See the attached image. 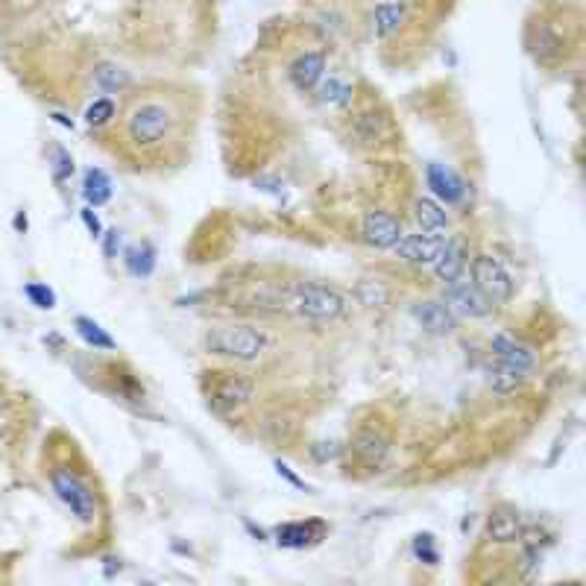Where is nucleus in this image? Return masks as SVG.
Returning a JSON list of instances; mask_svg holds the SVG:
<instances>
[{
  "label": "nucleus",
  "instance_id": "17",
  "mask_svg": "<svg viewBox=\"0 0 586 586\" xmlns=\"http://www.w3.org/2000/svg\"><path fill=\"white\" fill-rule=\"evenodd\" d=\"M431 270H434V276H437L443 284L446 282H455L457 276H464L466 273V249L460 246L457 241H443L440 244V249H437V255L431 258V264H428Z\"/></svg>",
  "mask_w": 586,
  "mask_h": 586
},
{
  "label": "nucleus",
  "instance_id": "4",
  "mask_svg": "<svg viewBox=\"0 0 586 586\" xmlns=\"http://www.w3.org/2000/svg\"><path fill=\"white\" fill-rule=\"evenodd\" d=\"M288 305L303 320L331 322V320H338L343 311H346V299L334 288H326V284L299 282V284H293V291L288 296Z\"/></svg>",
  "mask_w": 586,
  "mask_h": 586
},
{
  "label": "nucleus",
  "instance_id": "30",
  "mask_svg": "<svg viewBox=\"0 0 586 586\" xmlns=\"http://www.w3.org/2000/svg\"><path fill=\"white\" fill-rule=\"evenodd\" d=\"M410 552H414V557L426 566L440 563V552H437V540H434V533H417L414 543H410Z\"/></svg>",
  "mask_w": 586,
  "mask_h": 586
},
{
  "label": "nucleus",
  "instance_id": "28",
  "mask_svg": "<svg viewBox=\"0 0 586 586\" xmlns=\"http://www.w3.org/2000/svg\"><path fill=\"white\" fill-rule=\"evenodd\" d=\"M525 379H528L525 372L507 367V364H502V360H495V367L490 370V388L498 390V393H514V390H519L522 384H525Z\"/></svg>",
  "mask_w": 586,
  "mask_h": 586
},
{
  "label": "nucleus",
  "instance_id": "11",
  "mask_svg": "<svg viewBox=\"0 0 586 586\" xmlns=\"http://www.w3.org/2000/svg\"><path fill=\"white\" fill-rule=\"evenodd\" d=\"M410 314L428 334H452L457 329V314L443 299H419L410 308Z\"/></svg>",
  "mask_w": 586,
  "mask_h": 586
},
{
  "label": "nucleus",
  "instance_id": "34",
  "mask_svg": "<svg viewBox=\"0 0 586 586\" xmlns=\"http://www.w3.org/2000/svg\"><path fill=\"white\" fill-rule=\"evenodd\" d=\"M276 472L284 478V481H291L293 487H299V490H305V481L299 478V476H293V469L288 466V464H282V460H276Z\"/></svg>",
  "mask_w": 586,
  "mask_h": 586
},
{
  "label": "nucleus",
  "instance_id": "13",
  "mask_svg": "<svg viewBox=\"0 0 586 586\" xmlns=\"http://www.w3.org/2000/svg\"><path fill=\"white\" fill-rule=\"evenodd\" d=\"M255 393V384L244 379V376H226L220 379V384L211 393V405H215L220 414H235L244 405H249V399Z\"/></svg>",
  "mask_w": 586,
  "mask_h": 586
},
{
  "label": "nucleus",
  "instance_id": "36",
  "mask_svg": "<svg viewBox=\"0 0 586 586\" xmlns=\"http://www.w3.org/2000/svg\"><path fill=\"white\" fill-rule=\"evenodd\" d=\"M53 120H56V123H62V127H65V130H73V120H71L68 115H62V111H53Z\"/></svg>",
  "mask_w": 586,
  "mask_h": 586
},
{
  "label": "nucleus",
  "instance_id": "18",
  "mask_svg": "<svg viewBox=\"0 0 586 586\" xmlns=\"http://www.w3.org/2000/svg\"><path fill=\"white\" fill-rule=\"evenodd\" d=\"M352 452H355V457H358L367 469H381L384 464H388L390 446H388V440H384L376 428H364V431L355 434Z\"/></svg>",
  "mask_w": 586,
  "mask_h": 586
},
{
  "label": "nucleus",
  "instance_id": "8",
  "mask_svg": "<svg viewBox=\"0 0 586 586\" xmlns=\"http://www.w3.org/2000/svg\"><path fill=\"white\" fill-rule=\"evenodd\" d=\"M446 241V235H434V232H405L399 244L393 246V253L399 261L405 264H431V258L437 255L440 244Z\"/></svg>",
  "mask_w": 586,
  "mask_h": 586
},
{
  "label": "nucleus",
  "instance_id": "5",
  "mask_svg": "<svg viewBox=\"0 0 586 586\" xmlns=\"http://www.w3.org/2000/svg\"><path fill=\"white\" fill-rule=\"evenodd\" d=\"M469 279L490 305H507L510 299H514V291H516L514 276H510L507 267L495 255L478 253L476 258H472Z\"/></svg>",
  "mask_w": 586,
  "mask_h": 586
},
{
  "label": "nucleus",
  "instance_id": "26",
  "mask_svg": "<svg viewBox=\"0 0 586 586\" xmlns=\"http://www.w3.org/2000/svg\"><path fill=\"white\" fill-rule=\"evenodd\" d=\"M73 329H77V334L94 349V352H111V349H118L115 338H111V334L91 317H77L73 320Z\"/></svg>",
  "mask_w": 586,
  "mask_h": 586
},
{
  "label": "nucleus",
  "instance_id": "32",
  "mask_svg": "<svg viewBox=\"0 0 586 586\" xmlns=\"http://www.w3.org/2000/svg\"><path fill=\"white\" fill-rule=\"evenodd\" d=\"M100 241H103V255L109 261H115L118 253H120V229H103Z\"/></svg>",
  "mask_w": 586,
  "mask_h": 586
},
{
  "label": "nucleus",
  "instance_id": "10",
  "mask_svg": "<svg viewBox=\"0 0 586 586\" xmlns=\"http://www.w3.org/2000/svg\"><path fill=\"white\" fill-rule=\"evenodd\" d=\"M279 548H291V552H299V548H311L317 545L322 537H326V522L320 519H303V522H284L276 531H273Z\"/></svg>",
  "mask_w": 586,
  "mask_h": 586
},
{
  "label": "nucleus",
  "instance_id": "14",
  "mask_svg": "<svg viewBox=\"0 0 586 586\" xmlns=\"http://www.w3.org/2000/svg\"><path fill=\"white\" fill-rule=\"evenodd\" d=\"M402 223L390 211H367L364 217V238L376 249H393L402 238Z\"/></svg>",
  "mask_w": 586,
  "mask_h": 586
},
{
  "label": "nucleus",
  "instance_id": "31",
  "mask_svg": "<svg viewBox=\"0 0 586 586\" xmlns=\"http://www.w3.org/2000/svg\"><path fill=\"white\" fill-rule=\"evenodd\" d=\"M73 156L68 153L65 147H56L53 149V179L56 182H68L71 177H73Z\"/></svg>",
  "mask_w": 586,
  "mask_h": 586
},
{
  "label": "nucleus",
  "instance_id": "25",
  "mask_svg": "<svg viewBox=\"0 0 586 586\" xmlns=\"http://www.w3.org/2000/svg\"><path fill=\"white\" fill-rule=\"evenodd\" d=\"M91 80H94L97 89L106 91V94H120L132 85L130 71H123L120 65H115V62H97L94 71H91Z\"/></svg>",
  "mask_w": 586,
  "mask_h": 586
},
{
  "label": "nucleus",
  "instance_id": "35",
  "mask_svg": "<svg viewBox=\"0 0 586 586\" xmlns=\"http://www.w3.org/2000/svg\"><path fill=\"white\" fill-rule=\"evenodd\" d=\"M279 179H267V177H258L255 179V188H261V191H270V194H279Z\"/></svg>",
  "mask_w": 586,
  "mask_h": 586
},
{
  "label": "nucleus",
  "instance_id": "9",
  "mask_svg": "<svg viewBox=\"0 0 586 586\" xmlns=\"http://www.w3.org/2000/svg\"><path fill=\"white\" fill-rule=\"evenodd\" d=\"M563 47H566V39L563 33L554 27V21H537L531 24L528 30V50L531 56L543 62V65H552L560 56H563Z\"/></svg>",
  "mask_w": 586,
  "mask_h": 586
},
{
  "label": "nucleus",
  "instance_id": "1",
  "mask_svg": "<svg viewBox=\"0 0 586 586\" xmlns=\"http://www.w3.org/2000/svg\"><path fill=\"white\" fill-rule=\"evenodd\" d=\"M177 127H179V109L168 97L135 100L127 111V120H123L127 141L135 149H141V153H153V149L165 147L173 139Z\"/></svg>",
  "mask_w": 586,
  "mask_h": 586
},
{
  "label": "nucleus",
  "instance_id": "37",
  "mask_svg": "<svg viewBox=\"0 0 586 586\" xmlns=\"http://www.w3.org/2000/svg\"><path fill=\"white\" fill-rule=\"evenodd\" d=\"M15 229L27 232V215H24V211H18V215H15Z\"/></svg>",
  "mask_w": 586,
  "mask_h": 586
},
{
  "label": "nucleus",
  "instance_id": "27",
  "mask_svg": "<svg viewBox=\"0 0 586 586\" xmlns=\"http://www.w3.org/2000/svg\"><path fill=\"white\" fill-rule=\"evenodd\" d=\"M115 115H118L115 100H111V97H97L94 103L85 106L82 120H85V127H91V130H103V127H109L111 120H115Z\"/></svg>",
  "mask_w": 586,
  "mask_h": 586
},
{
  "label": "nucleus",
  "instance_id": "19",
  "mask_svg": "<svg viewBox=\"0 0 586 586\" xmlns=\"http://www.w3.org/2000/svg\"><path fill=\"white\" fill-rule=\"evenodd\" d=\"M405 15H408V6L402 0H381L376 12H372V33H376V39L388 42L390 35H396L402 30Z\"/></svg>",
  "mask_w": 586,
  "mask_h": 586
},
{
  "label": "nucleus",
  "instance_id": "22",
  "mask_svg": "<svg viewBox=\"0 0 586 586\" xmlns=\"http://www.w3.org/2000/svg\"><path fill=\"white\" fill-rule=\"evenodd\" d=\"M388 132H390V123L384 115H379V111H360V115H355L352 120V135H355V141L358 144H379L388 139Z\"/></svg>",
  "mask_w": 586,
  "mask_h": 586
},
{
  "label": "nucleus",
  "instance_id": "3",
  "mask_svg": "<svg viewBox=\"0 0 586 586\" xmlns=\"http://www.w3.org/2000/svg\"><path fill=\"white\" fill-rule=\"evenodd\" d=\"M206 349L232 360H258L267 352V338L255 326H217L206 334Z\"/></svg>",
  "mask_w": 586,
  "mask_h": 586
},
{
  "label": "nucleus",
  "instance_id": "23",
  "mask_svg": "<svg viewBox=\"0 0 586 586\" xmlns=\"http://www.w3.org/2000/svg\"><path fill=\"white\" fill-rule=\"evenodd\" d=\"M111 194H115V188H111V179H109V173L103 168H89V170H85V177H82L85 206H91V208L106 206L111 199Z\"/></svg>",
  "mask_w": 586,
  "mask_h": 586
},
{
  "label": "nucleus",
  "instance_id": "12",
  "mask_svg": "<svg viewBox=\"0 0 586 586\" xmlns=\"http://www.w3.org/2000/svg\"><path fill=\"white\" fill-rule=\"evenodd\" d=\"M490 349H493L495 360H502V364L525 372V376H531V372L537 370V352H533V349L525 346L522 341L510 338V334H493Z\"/></svg>",
  "mask_w": 586,
  "mask_h": 586
},
{
  "label": "nucleus",
  "instance_id": "29",
  "mask_svg": "<svg viewBox=\"0 0 586 586\" xmlns=\"http://www.w3.org/2000/svg\"><path fill=\"white\" fill-rule=\"evenodd\" d=\"M24 296L30 299V305L39 311H53L56 308V291L44 282H27L24 284Z\"/></svg>",
  "mask_w": 586,
  "mask_h": 586
},
{
  "label": "nucleus",
  "instance_id": "15",
  "mask_svg": "<svg viewBox=\"0 0 586 586\" xmlns=\"http://www.w3.org/2000/svg\"><path fill=\"white\" fill-rule=\"evenodd\" d=\"M426 182H428L431 194L446 206H457L460 199H464V194H466L464 179H460L452 168L437 165V161H431V165L426 168Z\"/></svg>",
  "mask_w": 586,
  "mask_h": 586
},
{
  "label": "nucleus",
  "instance_id": "20",
  "mask_svg": "<svg viewBox=\"0 0 586 586\" xmlns=\"http://www.w3.org/2000/svg\"><path fill=\"white\" fill-rule=\"evenodd\" d=\"M156 258H159V253H156V246L149 241L130 244L127 249H123V267H127V273L132 279H149V276H153Z\"/></svg>",
  "mask_w": 586,
  "mask_h": 586
},
{
  "label": "nucleus",
  "instance_id": "33",
  "mask_svg": "<svg viewBox=\"0 0 586 586\" xmlns=\"http://www.w3.org/2000/svg\"><path fill=\"white\" fill-rule=\"evenodd\" d=\"M80 220H82V226L89 229L91 238H97V241H100V235H103V223H100L97 211H94L91 206H85V208L80 211Z\"/></svg>",
  "mask_w": 586,
  "mask_h": 586
},
{
  "label": "nucleus",
  "instance_id": "2",
  "mask_svg": "<svg viewBox=\"0 0 586 586\" xmlns=\"http://www.w3.org/2000/svg\"><path fill=\"white\" fill-rule=\"evenodd\" d=\"M50 490L56 493V498L68 507V514L80 525H94L97 522V514H100L97 493L80 472H73L68 466H53L50 469Z\"/></svg>",
  "mask_w": 586,
  "mask_h": 586
},
{
  "label": "nucleus",
  "instance_id": "6",
  "mask_svg": "<svg viewBox=\"0 0 586 586\" xmlns=\"http://www.w3.org/2000/svg\"><path fill=\"white\" fill-rule=\"evenodd\" d=\"M443 303L452 308L457 317H469V320H481V317H487L493 311V305L481 296V291L466 276H457L455 282H446Z\"/></svg>",
  "mask_w": 586,
  "mask_h": 586
},
{
  "label": "nucleus",
  "instance_id": "24",
  "mask_svg": "<svg viewBox=\"0 0 586 586\" xmlns=\"http://www.w3.org/2000/svg\"><path fill=\"white\" fill-rule=\"evenodd\" d=\"M414 217L419 223L422 232H434V235H446L448 232V215L446 208L431 197H419L414 203Z\"/></svg>",
  "mask_w": 586,
  "mask_h": 586
},
{
  "label": "nucleus",
  "instance_id": "16",
  "mask_svg": "<svg viewBox=\"0 0 586 586\" xmlns=\"http://www.w3.org/2000/svg\"><path fill=\"white\" fill-rule=\"evenodd\" d=\"M487 537L498 545L519 543L522 537V516L514 504H495L487 516Z\"/></svg>",
  "mask_w": 586,
  "mask_h": 586
},
{
  "label": "nucleus",
  "instance_id": "7",
  "mask_svg": "<svg viewBox=\"0 0 586 586\" xmlns=\"http://www.w3.org/2000/svg\"><path fill=\"white\" fill-rule=\"evenodd\" d=\"M326 65H329L326 50H305V53H299L288 65V80L296 91L308 94L317 89L322 77H326Z\"/></svg>",
  "mask_w": 586,
  "mask_h": 586
},
{
  "label": "nucleus",
  "instance_id": "21",
  "mask_svg": "<svg viewBox=\"0 0 586 586\" xmlns=\"http://www.w3.org/2000/svg\"><path fill=\"white\" fill-rule=\"evenodd\" d=\"M314 94L320 100V106H326V109H349L355 100V85L341 77H322Z\"/></svg>",
  "mask_w": 586,
  "mask_h": 586
}]
</instances>
